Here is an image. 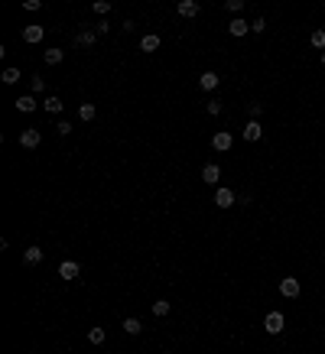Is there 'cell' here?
I'll return each mask as SVG.
<instances>
[{"label": "cell", "mask_w": 325, "mask_h": 354, "mask_svg": "<svg viewBox=\"0 0 325 354\" xmlns=\"http://www.w3.org/2000/svg\"><path fill=\"white\" fill-rule=\"evenodd\" d=\"M91 10L104 16V13H111V3H108V0H94V3H91Z\"/></svg>", "instance_id": "obj_25"}, {"label": "cell", "mask_w": 325, "mask_h": 354, "mask_svg": "<svg viewBox=\"0 0 325 354\" xmlns=\"http://www.w3.org/2000/svg\"><path fill=\"white\" fill-rule=\"evenodd\" d=\"M247 110H250V117H260V114H263V104H260V101H250Z\"/></svg>", "instance_id": "obj_31"}, {"label": "cell", "mask_w": 325, "mask_h": 354, "mask_svg": "<svg viewBox=\"0 0 325 354\" xmlns=\"http://www.w3.org/2000/svg\"><path fill=\"white\" fill-rule=\"evenodd\" d=\"M94 114H98L94 104H81V107H78V117H81V120H94Z\"/></svg>", "instance_id": "obj_23"}, {"label": "cell", "mask_w": 325, "mask_h": 354, "mask_svg": "<svg viewBox=\"0 0 325 354\" xmlns=\"http://www.w3.org/2000/svg\"><path fill=\"white\" fill-rule=\"evenodd\" d=\"M312 46L325 52V30H316V33H312Z\"/></svg>", "instance_id": "obj_24"}, {"label": "cell", "mask_w": 325, "mask_h": 354, "mask_svg": "<svg viewBox=\"0 0 325 354\" xmlns=\"http://www.w3.org/2000/svg\"><path fill=\"white\" fill-rule=\"evenodd\" d=\"M218 81H221V78H218V71H202L199 88H202V91H215V88H218Z\"/></svg>", "instance_id": "obj_10"}, {"label": "cell", "mask_w": 325, "mask_h": 354, "mask_svg": "<svg viewBox=\"0 0 325 354\" xmlns=\"http://www.w3.org/2000/svg\"><path fill=\"white\" fill-rule=\"evenodd\" d=\"M42 36H46V30H42V26H36V23L23 30V39H26V42H42Z\"/></svg>", "instance_id": "obj_14"}, {"label": "cell", "mask_w": 325, "mask_h": 354, "mask_svg": "<svg viewBox=\"0 0 325 354\" xmlns=\"http://www.w3.org/2000/svg\"><path fill=\"white\" fill-rule=\"evenodd\" d=\"M322 65H325V52H322Z\"/></svg>", "instance_id": "obj_33"}, {"label": "cell", "mask_w": 325, "mask_h": 354, "mask_svg": "<svg viewBox=\"0 0 325 354\" xmlns=\"http://www.w3.org/2000/svg\"><path fill=\"white\" fill-rule=\"evenodd\" d=\"M39 7H42L39 0H26V3H23V10H39Z\"/></svg>", "instance_id": "obj_32"}, {"label": "cell", "mask_w": 325, "mask_h": 354, "mask_svg": "<svg viewBox=\"0 0 325 354\" xmlns=\"http://www.w3.org/2000/svg\"><path fill=\"white\" fill-rule=\"evenodd\" d=\"M55 130H59L62 137H69V134H72V120H59V124H55Z\"/></svg>", "instance_id": "obj_28"}, {"label": "cell", "mask_w": 325, "mask_h": 354, "mask_svg": "<svg viewBox=\"0 0 325 354\" xmlns=\"http://www.w3.org/2000/svg\"><path fill=\"white\" fill-rule=\"evenodd\" d=\"M104 338H108L104 328H88V341H91V345H104Z\"/></svg>", "instance_id": "obj_19"}, {"label": "cell", "mask_w": 325, "mask_h": 354, "mask_svg": "<svg viewBox=\"0 0 325 354\" xmlns=\"http://www.w3.org/2000/svg\"><path fill=\"white\" fill-rule=\"evenodd\" d=\"M228 30H231V36H247L250 23H247V20H241V16H234L231 23H228Z\"/></svg>", "instance_id": "obj_13"}, {"label": "cell", "mask_w": 325, "mask_h": 354, "mask_svg": "<svg viewBox=\"0 0 325 354\" xmlns=\"http://www.w3.org/2000/svg\"><path fill=\"white\" fill-rule=\"evenodd\" d=\"M169 309H172V306H169L166 299H156V302H153V315H160V319H162V315H169Z\"/></svg>", "instance_id": "obj_22"}, {"label": "cell", "mask_w": 325, "mask_h": 354, "mask_svg": "<svg viewBox=\"0 0 325 354\" xmlns=\"http://www.w3.org/2000/svg\"><path fill=\"white\" fill-rule=\"evenodd\" d=\"M234 202H238V195H234L231 189H218L215 192V205H218V208H231Z\"/></svg>", "instance_id": "obj_9"}, {"label": "cell", "mask_w": 325, "mask_h": 354, "mask_svg": "<svg viewBox=\"0 0 325 354\" xmlns=\"http://www.w3.org/2000/svg\"><path fill=\"white\" fill-rule=\"evenodd\" d=\"M39 140H42V137H39V130H33V127L20 134V146H23V150H36Z\"/></svg>", "instance_id": "obj_5"}, {"label": "cell", "mask_w": 325, "mask_h": 354, "mask_svg": "<svg viewBox=\"0 0 325 354\" xmlns=\"http://www.w3.org/2000/svg\"><path fill=\"white\" fill-rule=\"evenodd\" d=\"M78 273H81V267H78L75 260H62V263H59V276H62V280H78Z\"/></svg>", "instance_id": "obj_4"}, {"label": "cell", "mask_w": 325, "mask_h": 354, "mask_svg": "<svg viewBox=\"0 0 325 354\" xmlns=\"http://www.w3.org/2000/svg\"><path fill=\"white\" fill-rule=\"evenodd\" d=\"M218 179H221V166H218V163H208L205 169H202V182H208V185H215Z\"/></svg>", "instance_id": "obj_11"}, {"label": "cell", "mask_w": 325, "mask_h": 354, "mask_svg": "<svg viewBox=\"0 0 325 354\" xmlns=\"http://www.w3.org/2000/svg\"><path fill=\"white\" fill-rule=\"evenodd\" d=\"M225 10H228V13H241V10H244V0H228Z\"/></svg>", "instance_id": "obj_27"}, {"label": "cell", "mask_w": 325, "mask_h": 354, "mask_svg": "<svg viewBox=\"0 0 325 354\" xmlns=\"http://www.w3.org/2000/svg\"><path fill=\"white\" fill-rule=\"evenodd\" d=\"M176 13L186 16V20H192V16H199V3H195V0H179V3H176Z\"/></svg>", "instance_id": "obj_6"}, {"label": "cell", "mask_w": 325, "mask_h": 354, "mask_svg": "<svg viewBox=\"0 0 325 354\" xmlns=\"http://www.w3.org/2000/svg\"><path fill=\"white\" fill-rule=\"evenodd\" d=\"M250 30H254V33H263V30H267V20H263V16H257L254 23H250Z\"/></svg>", "instance_id": "obj_30"}, {"label": "cell", "mask_w": 325, "mask_h": 354, "mask_svg": "<svg viewBox=\"0 0 325 354\" xmlns=\"http://www.w3.org/2000/svg\"><path fill=\"white\" fill-rule=\"evenodd\" d=\"M221 110H225V104L218 101V98H211V101H208V114H211V117H218Z\"/></svg>", "instance_id": "obj_26"}, {"label": "cell", "mask_w": 325, "mask_h": 354, "mask_svg": "<svg viewBox=\"0 0 325 354\" xmlns=\"http://www.w3.org/2000/svg\"><path fill=\"white\" fill-rule=\"evenodd\" d=\"M0 78H3V85H16V81H20V69H3Z\"/></svg>", "instance_id": "obj_18"}, {"label": "cell", "mask_w": 325, "mask_h": 354, "mask_svg": "<svg viewBox=\"0 0 325 354\" xmlns=\"http://www.w3.org/2000/svg\"><path fill=\"white\" fill-rule=\"evenodd\" d=\"M62 55H65L62 49L52 46V49H46V62H49V65H59V62H62Z\"/></svg>", "instance_id": "obj_20"}, {"label": "cell", "mask_w": 325, "mask_h": 354, "mask_svg": "<svg viewBox=\"0 0 325 354\" xmlns=\"http://www.w3.org/2000/svg\"><path fill=\"white\" fill-rule=\"evenodd\" d=\"M211 146H215L218 153H228V150H231V146H234V137L228 134V130H218V134L211 137Z\"/></svg>", "instance_id": "obj_3"}, {"label": "cell", "mask_w": 325, "mask_h": 354, "mask_svg": "<svg viewBox=\"0 0 325 354\" xmlns=\"http://www.w3.org/2000/svg\"><path fill=\"white\" fill-rule=\"evenodd\" d=\"M46 110H49V114H59V110H62V98L49 95V98H46Z\"/></svg>", "instance_id": "obj_21"}, {"label": "cell", "mask_w": 325, "mask_h": 354, "mask_svg": "<svg viewBox=\"0 0 325 354\" xmlns=\"http://www.w3.org/2000/svg\"><path fill=\"white\" fill-rule=\"evenodd\" d=\"M124 331H127V335H140V331H143L140 319H124Z\"/></svg>", "instance_id": "obj_17"}, {"label": "cell", "mask_w": 325, "mask_h": 354, "mask_svg": "<svg viewBox=\"0 0 325 354\" xmlns=\"http://www.w3.org/2000/svg\"><path fill=\"white\" fill-rule=\"evenodd\" d=\"M260 137H263L260 120H247V127H244V140H247V143H257Z\"/></svg>", "instance_id": "obj_8"}, {"label": "cell", "mask_w": 325, "mask_h": 354, "mask_svg": "<svg viewBox=\"0 0 325 354\" xmlns=\"http://www.w3.org/2000/svg\"><path fill=\"white\" fill-rule=\"evenodd\" d=\"M42 257H46V253H42V247H36V244H33V247H26V250H23V260L30 263V267H36V263H39Z\"/></svg>", "instance_id": "obj_15"}, {"label": "cell", "mask_w": 325, "mask_h": 354, "mask_svg": "<svg viewBox=\"0 0 325 354\" xmlns=\"http://www.w3.org/2000/svg\"><path fill=\"white\" fill-rule=\"evenodd\" d=\"M36 98H33V95H20V98H16V110H20V114H33V110H36Z\"/></svg>", "instance_id": "obj_12"}, {"label": "cell", "mask_w": 325, "mask_h": 354, "mask_svg": "<svg viewBox=\"0 0 325 354\" xmlns=\"http://www.w3.org/2000/svg\"><path fill=\"white\" fill-rule=\"evenodd\" d=\"M30 85H33V91H36V95H42V88H46V81L39 78V75H33V81H30Z\"/></svg>", "instance_id": "obj_29"}, {"label": "cell", "mask_w": 325, "mask_h": 354, "mask_svg": "<svg viewBox=\"0 0 325 354\" xmlns=\"http://www.w3.org/2000/svg\"><path fill=\"white\" fill-rule=\"evenodd\" d=\"M94 42H98V33H94V30H81V33L75 36V46H78V49H91Z\"/></svg>", "instance_id": "obj_7"}, {"label": "cell", "mask_w": 325, "mask_h": 354, "mask_svg": "<svg viewBox=\"0 0 325 354\" xmlns=\"http://www.w3.org/2000/svg\"><path fill=\"white\" fill-rule=\"evenodd\" d=\"M263 328L270 331V335H280V331L286 328V319H283V312H267V319H263Z\"/></svg>", "instance_id": "obj_1"}, {"label": "cell", "mask_w": 325, "mask_h": 354, "mask_svg": "<svg viewBox=\"0 0 325 354\" xmlns=\"http://www.w3.org/2000/svg\"><path fill=\"white\" fill-rule=\"evenodd\" d=\"M140 49H143V52H156V49H160V36H156V33H147V36L140 39Z\"/></svg>", "instance_id": "obj_16"}, {"label": "cell", "mask_w": 325, "mask_h": 354, "mask_svg": "<svg viewBox=\"0 0 325 354\" xmlns=\"http://www.w3.org/2000/svg\"><path fill=\"white\" fill-rule=\"evenodd\" d=\"M299 280H296V276H283V280H280V292H283V296H286V299H296V296H299Z\"/></svg>", "instance_id": "obj_2"}]
</instances>
